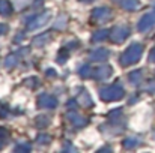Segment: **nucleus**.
Listing matches in <instances>:
<instances>
[{
	"label": "nucleus",
	"mask_w": 155,
	"mask_h": 153,
	"mask_svg": "<svg viewBox=\"0 0 155 153\" xmlns=\"http://www.w3.org/2000/svg\"><path fill=\"white\" fill-rule=\"evenodd\" d=\"M142 54H143V45L139 44V42H134L124 51V54L120 56L119 62H120L122 66H130V65L137 63L142 59Z\"/></svg>",
	"instance_id": "1"
},
{
	"label": "nucleus",
	"mask_w": 155,
	"mask_h": 153,
	"mask_svg": "<svg viewBox=\"0 0 155 153\" xmlns=\"http://www.w3.org/2000/svg\"><path fill=\"white\" fill-rule=\"evenodd\" d=\"M125 95V90L122 86L119 84H111V86H105L100 90V98L104 102H111V101H119L122 99Z\"/></svg>",
	"instance_id": "2"
},
{
	"label": "nucleus",
	"mask_w": 155,
	"mask_h": 153,
	"mask_svg": "<svg viewBox=\"0 0 155 153\" xmlns=\"http://www.w3.org/2000/svg\"><path fill=\"white\" fill-rule=\"evenodd\" d=\"M51 20V11H44L42 14L36 15L29 24H27V32H35L44 26L48 24V21Z\"/></svg>",
	"instance_id": "3"
},
{
	"label": "nucleus",
	"mask_w": 155,
	"mask_h": 153,
	"mask_svg": "<svg viewBox=\"0 0 155 153\" xmlns=\"http://www.w3.org/2000/svg\"><path fill=\"white\" fill-rule=\"evenodd\" d=\"M130 33H131L130 27H127V26H116V27L110 32V38H108V39H110L113 44L119 45V44H122L125 39H128Z\"/></svg>",
	"instance_id": "4"
},
{
	"label": "nucleus",
	"mask_w": 155,
	"mask_h": 153,
	"mask_svg": "<svg viewBox=\"0 0 155 153\" xmlns=\"http://www.w3.org/2000/svg\"><path fill=\"white\" fill-rule=\"evenodd\" d=\"M91 15H92V20H94L95 23L104 24V23H107V21L111 20L113 12H111V9L107 8V6H100V8H95Z\"/></svg>",
	"instance_id": "5"
},
{
	"label": "nucleus",
	"mask_w": 155,
	"mask_h": 153,
	"mask_svg": "<svg viewBox=\"0 0 155 153\" xmlns=\"http://www.w3.org/2000/svg\"><path fill=\"white\" fill-rule=\"evenodd\" d=\"M111 74H113V69L108 65H100L98 68H92V78L97 80V81L107 80Z\"/></svg>",
	"instance_id": "6"
},
{
	"label": "nucleus",
	"mask_w": 155,
	"mask_h": 153,
	"mask_svg": "<svg viewBox=\"0 0 155 153\" xmlns=\"http://www.w3.org/2000/svg\"><path fill=\"white\" fill-rule=\"evenodd\" d=\"M59 105L57 99L51 96L50 93H41L38 96V107L39 108H44V110H54L56 107Z\"/></svg>",
	"instance_id": "7"
},
{
	"label": "nucleus",
	"mask_w": 155,
	"mask_h": 153,
	"mask_svg": "<svg viewBox=\"0 0 155 153\" xmlns=\"http://www.w3.org/2000/svg\"><path fill=\"white\" fill-rule=\"evenodd\" d=\"M154 24H155V12H148V14H145V15L140 18V21L137 23V30L142 32V33H145V32H148L151 27H154Z\"/></svg>",
	"instance_id": "8"
},
{
	"label": "nucleus",
	"mask_w": 155,
	"mask_h": 153,
	"mask_svg": "<svg viewBox=\"0 0 155 153\" xmlns=\"http://www.w3.org/2000/svg\"><path fill=\"white\" fill-rule=\"evenodd\" d=\"M66 119H68L69 123H71L72 126H75V128H84V126L89 123V120H87L86 117H83L81 114H78L75 110H74V111H68V113H66Z\"/></svg>",
	"instance_id": "9"
},
{
	"label": "nucleus",
	"mask_w": 155,
	"mask_h": 153,
	"mask_svg": "<svg viewBox=\"0 0 155 153\" xmlns=\"http://www.w3.org/2000/svg\"><path fill=\"white\" fill-rule=\"evenodd\" d=\"M108 56H110V53H108L107 48H97L89 54V59L92 62H100L101 63V62H105L108 59Z\"/></svg>",
	"instance_id": "10"
},
{
	"label": "nucleus",
	"mask_w": 155,
	"mask_h": 153,
	"mask_svg": "<svg viewBox=\"0 0 155 153\" xmlns=\"http://www.w3.org/2000/svg\"><path fill=\"white\" fill-rule=\"evenodd\" d=\"M113 2H116L122 9L130 11V12L140 9V2H139V0H113Z\"/></svg>",
	"instance_id": "11"
},
{
	"label": "nucleus",
	"mask_w": 155,
	"mask_h": 153,
	"mask_svg": "<svg viewBox=\"0 0 155 153\" xmlns=\"http://www.w3.org/2000/svg\"><path fill=\"white\" fill-rule=\"evenodd\" d=\"M77 101H78V104H81V105L86 107V108H92V107H94V101H92L91 95H89L84 89L80 90V93H78V96H77Z\"/></svg>",
	"instance_id": "12"
},
{
	"label": "nucleus",
	"mask_w": 155,
	"mask_h": 153,
	"mask_svg": "<svg viewBox=\"0 0 155 153\" xmlns=\"http://www.w3.org/2000/svg\"><path fill=\"white\" fill-rule=\"evenodd\" d=\"M50 39H51V33H42V35H39V36H36L33 41H32V45L33 47H44L45 44H48L50 42Z\"/></svg>",
	"instance_id": "13"
},
{
	"label": "nucleus",
	"mask_w": 155,
	"mask_h": 153,
	"mask_svg": "<svg viewBox=\"0 0 155 153\" xmlns=\"http://www.w3.org/2000/svg\"><path fill=\"white\" fill-rule=\"evenodd\" d=\"M110 38V32L107 29H101V30H97L94 35H92V42L98 44V42H103L105 39Z\"/></svg>",
	"instance_id": "14"
},
{
	"label": "nucleus",
	"mask_w": 155,
	"mask_h": 153,
	"mask_svg": "<svg viewBox=\"0 0 155 153\" xmlns=\"http://www.w3.org/2000/svg\"><path fill=\"white\" fill-rule=\"evenodd\" d=\"M18 60H20V54H18V53H17V54H15V53H14V54H9V56L5 59V62H3V63H5V68H6V69L15 68V66L18 65Z\"/></svg>",
	"instance_id": "15"
},
{
	"label": "nucleus",
	"mask_w": 155,
	"mask_h": 153,
	"mask_svg": "<svg viewBox=\"0 0 155 153\" xmlns=\"http://www.w3.org/2000/svg\"><path fill=\"white\" fill-rule=\"evenodd\" d=\"M68 21H69V18H68V15H59L57 17V20H56V23L53 24V27L56 29V30H65L66 29V26H68Z\"/></svg>",
	"instance_id": "16"
},
{
	"label": "nucleus",
	"mask_w": 155,
	"mask_h": 153,
	"mask_svg": "<svg viewBox=\"0 0 155 153\" xmlns=\"http://www.w3.org/2000/svg\"><path fill=\"white\" fill-rule=\"evenodd\" d=\"M128 80H130V83H131V84H134V86L140 84V81L143 80V71H142V69H137V71L130 72Z\"/></svg>",
	"instance_id": "17"
},
{
	"label": "nucleus",
	"mask_w": 155,
	"mask_h": 153,
	"mask_svg": "<svg viewBox=\"0 0 155 153\" xmlns=\"http://www.w3.org/2000/svg\"><path fill=\"white\" fill-rule=\"evenodd\" d=\"M139 144H140V140H139L137 137H127V138L122 141V146H124V149H128V150H131V149H136Z\"/></svg>",
	"instance_id": "18"
},
{
	"label": "nucleus",
	"mask_w": 155,
	"mask_h": 153,
	"mask_svg": "<svg viewBox=\"0 0 155 153\" xmlns=\"http://www.w3.org/2000/svg\"><path fill=\"white\" fill-rule=\"evenodd\" d=\"M12 3L9 2V0H0V15H5V17H8V15H11L12 14Z\"/></svg>",
	"instance_id": "19"
},
{
	"label": "nucleus",
	"mask_w": 155,
	"mask_h": 153,
	"mask_svg": "<svg viewBox=\"0 0 155 153\" xmlns=\"http://www.w3.org/2000/svg\"><path fill=\"white\" fill-rule=\"evenodd\" d=\"M30 150H32V146L27 141H20L14 147V152H17V153H27V152H30Z\"/></svg>",
	"instance_id": "20"
},
{
	"label": "nucleus",
	"mask_w": 155,
	"mask_h": 153,
	"mask_svg": "<svg viewBox=\"0 0 155 153\" xmlns=\"http://www.w3.org/2000/svg\"><path fill=\"white\" fill-rule=\"evenodd\" d=\"M35 125H36V128H39V129H45V128L50 125V117H47V116H38V117L35 119Z\"/></svg>",
	"instance_id": "21"
},
{
	"label": "nucleus",
	"mask_w": 155,
	"mask_h": 153,
	"mask_svg": "<svg viewBox=\"0 0 155 153\" xmlns=\"http://www.w3.org/2000/svg\"><path fill=\"white\" fill-rule=\"evenodd\" d=\"M8 141H9V132H8L6 128H2L0 126V150L8 144Z\"/></svg>",
	"instance_id": "22"
},
{
	"label": "nucleus",
	"mask_w": 155,
	"mask_h": 153,
	"mask_svg": "<svg viewBox=\"0 0 155 153\" xmlns=\"http://www.w3.org/2000/svg\"><path fill=\"white\" fill-rule=\"evenodd\" d=\"M36 143L41 144V146H47V144L51 143V135H48V134H39L36 137Z\"/></svg>",
	"instance_id": "23"
},
{
	"label": "nucleus",
	"mask_w": 155,
	"mask_h": 153,
	"mask_svg": "<svg viewBox=\"0 0 155 153\" xmlns=\"http://www.w3.org/2000/svg\"><path fill=\"white\" fill-rule=\"evenodd\" d=\"M78 74H80L83 78H89V77H92V68L86 63V65H83V66L78 69Z\"/></svg>",
	"instance_id": "24"
},
{
	"label": "nucleus",
	"mask_w": 155,
	"mask_h": 153,
	"mask_svg": "<svg viewBox=\"0 0 155 153\" xmlns=\"http://www.w3.org/2000/svg\"><path fill=\"white\" fill-rule=\"evenodd\" d=\"M68 57H69L68 51L65 50V48H62L60 53H59V56H57V59H56V62H57V63H60V65H63V63L68 60Z\"/></svg>",
	"instance_id": "25"
},
{
	"label": "nucleus",
	"mask_w": 155,
	"mask_h": 153,
	"mask_svg": "<svg viewBox=\"0 0 155 153\" xmlns=\"http://www.w3.org/2000/svg\"><path fill=\"white\" fill-rule=\"evenodd\" d=\"M62 150H63V152H71V153L77 152V149L74 147V144H72L71 141H63V144H62Z\"/></svg>",
	"instance_id": "26"
},
{
	"label": "nucleus",
	"mask_w": 155,
	"mask_h": 153,
	"mask_svg": "<svg viewBox=\"0 0 155 153\" xmlns=\"http://www.w3.org/2000/svg\"><path fill=\"white\" fill-rule=\"evenodd\" d=\"M120 113H122V110H120V108H116V110H113V111L108 114V117H110L111 120H114V119L120 117Z\"/></svg>",
	"instance_id": "27"
},
{
	"label": "nucleus",
	"mask_w": 155,
	"mask_h": 153,
	"mask_svg": "<svg viewBox=\"0 0 155 153\" xmlns=\"http://www.w3.org/2000/svg\"><path fill=\"white\" fill-rule=\"evenodd\" d=\"M146 90H148L149 93H155V80H152V81H149V83H148Z\"/></svg>",
	"instance_id": "28"
},
{
	"label": "nucleus",
	"mask_w": 155,
	"mask_h": 153,
	"mask_svg": "<svg viewBox=\"0 0 155 153\" xmlns=\"http://www.w3.org/2000/svg\"><path fill=\"white\" fill-rule=\"evenodd\" d=\"M8 30H9V27H8L6 24H2V23H0V36L6 35V33H8Z\"/></svg>",
	"instance_id": "29"
},
{
	"label": "nucleus",
	"mask_w": 155,
	"mask_h": 153,
	"mask_svg": "<svg viewBox=\"0 0 155 153\" xmlns=\"http://www.w3.org/2000/svg\"><path fill=\"white\" fill-rule=\"evenodd\" d=\"M149 62H151V63H155V47L152 48L151 54H149Z\"/></svg>",
	"instance_id": "30"
},
{
	"label": "nucleus",
	"mask_w": 155,
	"mask_h": 153,
	"mask_svg": "<svg viewBox=\"0 0 155 153\" xmlns=\"http://www.w3.org/2000/svg\"><path fill=\"white\" fill-rule=\"evenodd\" d=\"M45 74H47V77H51V78L56 77V71H54V69H47V72H45Z\"/></svg>",
	"instance_id": "31"
},
{
	"label": "nucleus",
	"mask_w": 155,
	"mask_h": 153,
	"mask_svg": "<svg viewBox=\"0 0 155 153\" xmlns=\"http://www.w3.org/2000/svg\"><path fill=\"white\" fill-rule=\"evenodd\" d=\"M23 38H24V33H18V35L15 36V39H14V41H15V42H21V41H23Z\"/></svg>",
	"instance_id": "32"
},
{
	"label": "nucleus",
	"mask_w": 155,
	"mask_h": 153,
	"mask_svg": "<svg viewBox=\"0 0 155 153\" xmlns=\"http://www.w3.org/2000/svg\"><path fill=\"white\" fill-rule=\"evenodd\" d=\"M38 6H39V8L42 6V0H35V5H33V8H38Z\"/></svg>",
	"instance_id": "33"
},
{
	"label": "nucleus",
	"mask_w": 155,
	"mask_h": 153,
	"mask_svg": "<svg viewBox=\"0 0 155 153\" xmlns=\"http://www.w3.org/2000/svg\"><path fill=\"white\" fill-rule=\"evenodd\" d=\"M98 152H111V149H110V147H108V149H100Z\"/></svg>",
	"instance_id": "34"
},
{
	"label": "nucleus",
	"mask_w": 155,
	"mask_h": 153,
	"mask_svg": "<svg viewBox=\"0 0 155 153\" xmlns=\"http://www.w3.org/2000/svg\"><path fill=\"white\" fill-rule=\"evenodd\" d=\"M80 2H92V0H80Z\"/></svg>",
	"instance_id": "35"
}]
</instances>
